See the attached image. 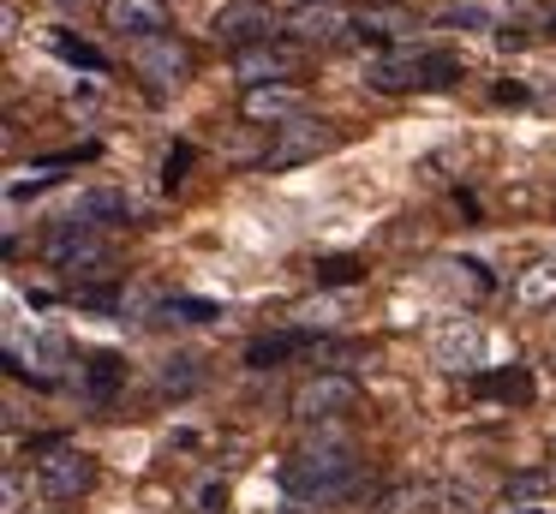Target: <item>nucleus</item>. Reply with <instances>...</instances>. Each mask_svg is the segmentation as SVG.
<instances>
[{
    "label": "nucleus",
    "instance_id": "nucleus-1",
    "mask_svg": "<svg viewBox=\"0 0 556 514\" xmlns=\"http://www.w3.org/2000/svg\"><path fill=\"white\" fill-rule=\"evenodd\" d=\"M359 473L365 461L353 454V442H336V437H317L305 442V449L288 454V466H281V490L300 502H341L359 490Z\"/></svg>",
    "mask_w": 556,
    "mask_h": 514
},
{
    "label": "nucleus",
    "instance_id": "nucleus-2",
    "mask_svg": "<svg viewBox=\"0 0 556 514\" xmlns=\"http://www.w3.org/2000/svg\"><path fill=\"white\" fill-rule=\"evenodd\" d=\"M460 78V60L448 48H383L365 60V84L377 96H401V90H448Z\"/></svg>",
    "mask_w": 556,
    "mask_h": 514
},
{
    "label": "nucleus",
    "instance_id": "nucleus-3",
    "mask_svg": "<svg viewBox=\"0 0 556 514\" xmlns=\"http://www.w3.org/2000/svg\"><path fill=\"white\" fill-rule=\"evenodd\" d=\"M42 258H49L54 269L78 275L85 287H97V281H109V275H114L109 234H102V227H90L85 215H61V222L49 227V239H42Z\"/></svg>",
    "mask_w": 556,
    "mask_h": 514
},
{
    "label": "nucleus",
    "instance_id": "nucleus-4",
    "mask_svg": "<svg viewBox=\"0 0 556 514\" xmlns=\"http://www.w3.org/2000/svg\"><path fill=\"white\" fill-rule=\"evenodd\" d=\"M341 143V126L324 114H300L288 120V126H276V143L264 150V174L269 167H300V162H317V155H329Z\"/></svg>",
    "mask_w": 556,
    "mask_h": 514
},
{
    "label": "nucleus",
    "instance_id": "nucleus-5",
    "mask_svg": "<svg viewBox=\"0 0 556 514\" xmlns=\"http://www.w3.org/2000/svg\"><path fill=\"white\" fill-rule=\"evenodd\" d=\"M359 406V383L348 371H317L293 389V418L300 425H329V418H348Z\"/></svg>",
    "mask_w": 556,
    "mask_h": 514
},
{
    "label": "nucleus",
    "instance_id": "nucleus-6",
    "mask_svg": "<svg viewBox=\"0 0 556 514\" xmlns=\"http://www.w3.org/2000/svg\"><path fill=\"white\" fill-rule=\"evenodd\" d=\"M132 72L144 78L150 96H168V90H180V84L192 78V48H186L174 30L168 36H150V42L132 48Z\"/></svg>",
    "mask_w": 556,
    "mask_h": 514
},
{
    "label": "nucleus",
    "instance_id": "nucleus-7",
    "mask_svg": "<svg viewBox=\"0 0 556 514\" xmlns=\"http://www.w3.org/2000/svg\"><path fill=\"white\" fill-rule=\"evenodd\" d=\"M210 36L228 42L233 54L257 42H276V12H269V0H222L216 18H210Z\"/></svg>",
    "mask_w": 556,
    "mask_h": 514
},
{
    "label": "nucleus",
    "instance_id": "nucleus-8",
    "mask_svg": "<svg viewBox=\"0 0 556 514\" xmlns=\"http://www.w3.org/2000/svg\"><path fill=\"white\" fill-rule=\"evenodd\" d=\"M305 60V48L293 42V36H276V42H257V48H240L233 54V78H245V90H257V84H281L293 78Z\"/></svg>",
    "mask_w": 556,
    "mask_h": 514
},
{
    "label": "nucleus",
    "instance_id": "nucleus-9",
    "mask_svg": "<svg viewBox=\"0 0 556 514\" xmlns=\"http://www.w3.org/2000/svg\"><path fill=\"white\" fill-rule=\"evenodd\" d=\"M37 485L49 502H78L97 485V461H90L85 449H49V461L37 466Z\"/></svg>",
    "mask_w": 556,
    "mask_h": 514
},
{
    "label": "nucleus",
    "instance_id": "nucleus-10",
    "mask_svg": "<svg viewBox=\"0 0 556 514\" xmlns=\"http://www.w3.org/2000/svg\"><path fill=\"white\" fill-rule=\"evenodd\" d=\"M102 24L114 36H132V42L168 36V0H102Z\"/></svg>",
    "mask_w": 556,
    "mask_h": 514
},
{
    "label": "nucleus",
    "instance_id": "nucleus-11",
    "mask_svg": "<svg viewBox=\"0 0 556 514\" xmlns=\"http://www.w3.org/2000/svg\"><path fill=\"white\" fill-rule=\"evenodd\" d=\"M240 114L252 120V126H288V120L305 114V96L293 90V84H257V90L240 96Z\"/></svg>",
    "mask_w": 556,
    "mask_h": 514
},
{
    "label": "nucleus",
    "instance_id": "nucleus-12",
    "mask_svg": "<svg viewBox=\"0 0 556 514\" xmlns=\"http://www.w3.org/2000/svg\"><path fill=\"white\" fill-rule=\"evenodd\" d=\"M312 329H281V335H257L252 347H245V365L252 371H276L281 359H293V353H312Z\"/></svg>",
    "mask_w": 556,
    "mask_h": 514
},
{
    "label": "nucleus",
    "instance_id": "nucleus-13",
    "mask_svg": "<svg viewBox=\"0 0 556 514\" xmlns=\"http://www.w3.org/2000/svg\"><path fill=\"white\" fill-rule=\"evenodd\" d=\"M341 30H353V18H341L329 0H324V7H300V12H293V42H300V48H324V42H336Z\"/></svg>",
    "mask_w": 556,
    "mask_h": 514
},
{
    "label": "nucleus",
    "instance_id": "nucleus-14",
    "mask_svg": "<svg viewBox=\"0 0 556 514\" xmlns=\"http://www.w3.org/2000/svg\"><path fill=\"white\" fill-rule=\"evenodd\" d=\"M479 329L472 323H443V329L431 335V353H437V365H472L479 359Z\"/></svg>",
    "mask_w": 556,
    "mask_h": 514
},
{
    "label": "nucleus",
    "instance_id": "nucleus-15",
    "mask_svg": "<svg viewBox=\"0 0 556 514\" xmlns=\"http://www.w3.org/2000/svg\"><path fill=\"white\" fill-rule=\"evenodd\" d=\"M401 30H413V18H407V12H395V7H365L359 18H353V36H359V42H395Z\"/></svg>",
    "mask_w": 556,
    "mask_h": 514
},
{
    "label": "nucleus",
    "instance_id": "nucleus-16",
    "mask_svg": "<svg viewBox=\"0 0 556 514\" xmlns=\"http://www.w3.org/2000/svg\"><path fill=\"white\" fill-rule=\"evenodd\" d=\"M121 383H126V359H121V353H90V359H85V389H90V401H114V394H121Z\"/></svg>",
    "mask_w": 556,
    "mask_h": 514
},
{
    "label": "nucleus",
    "instance_id": "nucleus-17",
    "mask_svg": "<svg viewBox=\"0 0 556 514\" xmlns=\"http://www.w3.org/2000/svg\"><path fill=\"white\" fill-rule=\"evenodd\" d=\"M73 215H85L90 227H114V222H132V198L126 191H85Z\"/></svg>",
    "mask_w": 556,
    "mask_h": 514
},
{
    "label": "nucleus",
    "instance_id": "nucleus-18",
    "mask_svg": "<svg viewBox=\"0 0 556 514\" xmlns=\"http://www.w3.org/2000/svg\"><path fill=\"white\" fill-rule=\"evenodd\" d=\"M419 514H484V502H479L472 485H431Z\"/></svg>",
    "mask_w": 556,
    "mask_h": 514
},
{
    "label": "nucleus",
    "instance_id": "nucleus-19",
    "mask_svg": "<svg viewBox=\"0 0 556 514\" xmlns=\"http://www.w3.org/2000/svg\"><path fill=\"white\" fill-rule=\"evenodd\" d=\"M472 389L491 394V401H532V377H527V371H484V377H472Z\"/></svg>",
    "mask_w": 556,
    "mask_h": 514
},
{
    "label": "nucleus",
    "instance_id": "nucleus-20",
    "mask_svg": "<svg viewBox=\"0 0 556 514\" xmlns=\"http://www.w3.org/2000/svg\"><path fill=\"white\" fill-rule=\"evenodd\" d=\"M312 275H317V287H359L365 281V258H317Z\"/></svg>",
    "mask_w": 556,
    "mask_h": 514
},
{
    "label": "nucleus",
    "instance_id": "nucleus-21",
    "mask_svg": "<svg viewBox=\"0 0 556 514\" xmlns=\"http://www.w3.org/2000/svg\"><path fill=\"white\" fill-rule=\"evenodd\" d=\"M49 48H54L61 60H73V66H85V72H109V60H102L97 48L78 42V36H66V30H54V36H49Z\"/></svg>",
    "mask_w": 556,
    "mask_h": 514
},
{
    "label": "nucleus",
    "instance_id": "nucleus-22",
    "mask_svg": "<svg viewBox=\"0 0 556 514\" xmlns=\"http://www.w3.org/2000/svg\"><path fill=\"white\" fill-rule=\"evenodd\" d=\"M544 490H551V473H544V466H527V473H515V478L503 485V497H508V502H539Z\"/></svg>",
    "mask_w": 556,
    "mask_h": 514
},
{
    "label": "nucleus",
    "instance_id": "nucleus-23",
    "mask_svg": "<svg viewBox=\"0 0 556 514\" xmlns=\"http://www.w3.org/2000/svg\"><path fill=\"white\" fill-rule=\"evenodd\" d=\"M186 174H192V143H174V150L162 155V186L180 191V186H186Z\"/></svg>",
    "mask_w": 556,
    "mask_h": 514
},
{
    "label": "nucleus",
    "instance_id": "nucleus-24",
    "mask_svg": "<svg viewBox=\"0 0 556 514\" xmlns=\"http://www.w3.org/2000/svg\"><path fill=\"white\" fill-rule=\"evenodd\" d=\"M162 317H180V323H210V317H222L216 305H210V299H168V305H162Z\"/></svg>",
    "mask_w": 556,
    "mask_h": 514
},
{
    "label": "nucleus",
    "instance_id": "nucleus-25",
    "mask_svg": "<svg viewBox=\"0 0 556 514\" xmlns=\"http://www.w3.org/2000/svg\"><path fill=\"white\" fill-rule=\"evenodd\" d=\"M198 359H168V365H162V389L168 394H186V389H198Z\"/></svg>",
    "mask_w": 556,
    "mask_h": 514
},
{
    "label": "nucleus",
    "instance_id": "nucleus-26",
    "mask_svg": "<svg viewBox=\"0 0 556 514\" xmlns=\"http://www.w3.org/2000/svg\"><path fill=\"white\" fill-rule=\"evenodd\" d=\"M556 287V263H539V275H527V281H520V293L527 299H544Z\"/></svg>",
    "mask_w": 556,
    "mask_h": 514
},
{
    "label": "nucleus",
    "instance_id": "nucleus-27",
    "mask_svg": "<svg viewBox=\"0 0 556 514\" xmlns=\"http://www.w3.org/2000/svg\"><path fill=\"white\" fill-rule=\"evenodd\" d=\"M25 509V485H18V473H7V514Z\"/></svg>",
    "mask_w": 556,
    "mask_h": 514
},
{
    "label": "nucleus",
    "instance_id": "nucleus-28",
    "mask_svg": "<svg viewBox=\"0 0 556 514\" xmlns=\"http://www.w3.org/2000/svg\"><path fill=\"white\" fill-rule=\"evenodd\" d=\"M508 514H544L539 502H508Z\"/></svg>",
    "mask_w": 556,
    "mask_h": 514
},
{
    "label": "nucleus",
    "instance_id": "nucleus-29",
    "mask_svg": "<svg viewBox=\"0 0 556 514\" xmlns=\"http://www.w3.org/2000/svg\"><path fill=\"white\" fill-rule=\"evenodd\" d=\"M300 7H324V0H300Z\"/></svg>",
    "mask_w": 556,
    "mask_h": 514
}]
</instances>
